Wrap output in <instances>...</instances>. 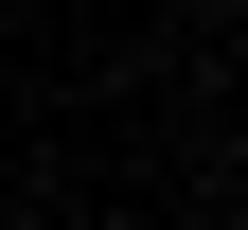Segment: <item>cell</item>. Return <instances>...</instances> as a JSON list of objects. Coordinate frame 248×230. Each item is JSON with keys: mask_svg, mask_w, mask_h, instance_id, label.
Returning a JSON list of instances; mask_svg holds the SVG:
<instances>
[]
</instances>
